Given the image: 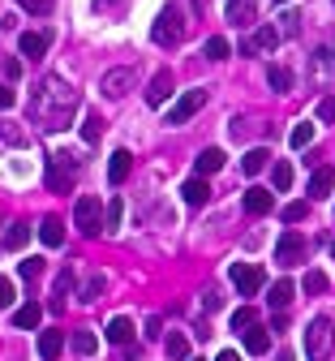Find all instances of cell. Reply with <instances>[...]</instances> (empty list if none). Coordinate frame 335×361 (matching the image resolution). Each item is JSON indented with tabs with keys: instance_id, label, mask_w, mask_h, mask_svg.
Here are the masks:
<instances>
[{
	"instance_id": "9",
	"label": "cell",
	"mask_w": 335,
	"mask_h": 361,
	"mask_svg": "<svg viewBox=\"0 0 335 361\" xmlns=\"http://www.w3.org/2000/svg\"><path fill=\"white\" fill-rule=\"evenodd\" d=\"M133 78H138L133 69H108V73H104V82H99V90H104L108 99H121V95H129Z\"/></svg>"
},
{
	"instance_id": "53",
	"label": "cell",
	"mask_w": 335,
	"mask_h": 361,
	"mask_svg": "<svg viewBox=\"0 0 335 361\" xmlns=\"http://www.w3.org/2000/svg\"><path fill=\"white\" fill-rule=\"evenodd\" d=\"M194 361H198V357H194Z\"/></svg>"
},
{
	"instance_id": "40",
	"label": "cell",
	"mask_w": 335,
	"mask_h": 361,
	"mask_svg": "<svg viewBox=\"0 0 335 361\" xmlns=\"http://www.w3.org/2000/svg\"><path fill=\"white\" fill-rule=\"evenodd\" d=\"M310 215V202H288V207H284V224H301Z\"/></svg>"
},
{
	"instance_id": "49",
	"label": "cell",
	"mask_w": 335,
	"mask_h": 361,
	"mask_svg": "<svg viewBox=\"0 0 335 361\" xmlns=\"http://www.w3.org/2000/svg\"><path fill=\"white\" fill-rule=\"evenodd\" d=\"M271 331H288V314L275 310V319H271Z\"/></svg>"
},
{
	"instance_id": "52",
	"label": "cell",
	"mask_w": 335,
	"mask_h": 361,
	"mask_svg": "<svg viewBox=\"0 0 335 361\" xmlns=\"http://www.w3.org/2000/svg\"><path fill=\"white\" fill-rule=\"evenodd\" d=\"M279 5H284V0H279Z\"/></svg>"
},
{
	"instance_id": "10",
	"label": "cell",
	"mask_w": 335,
	"mask_h": 361,
	"mask_svg": "<svg viewBox=\"0 0 335 361\" xmlns=\"http://www.w3.org/2000/svg\"><path fill=\"white\" fill-rule=\"evenodd\" d=\"M275 43H279V30H275V26H258V30L241 43V52H245V56H254V52H271Z\"/></svg>"
},
{
	"instance_id": "33",
	"label": "cell",
	"mask_w": 335,
	"mask_h": 361,
	"mask_svg": "<svg viewBox=\"0 0 335 361\" xmlns=\"http://www.w3.org/2000/svg\"><path fill=\"white\" fill-rule=\"evenodd\" d=\"M202 52H207V61H224V56L232 52V43H228L224 35H211V39H207V48H202Z\"/></svg>"
},
{
	"instance_id": "6",
	"label": "cell",
	"mask_w": 335,
	"mask_h": 361,
	"mask_svg": "<svg viewBox=\"0 0 335 361\" xmlns=\"http://www.w3.org/2000/svg\"><path fill=\"white\" fill-rule=\"evenodd\" d=\"M228 276H232V284H236V293H241V297H254V293L267 284V276H262L258 262H232Z\"/></svg>"
},
{
	"instance_id": "3",
	"label": "cell",
	"mask_w": 335,
	"mask_h": 361,
	"mask_svg": "<svg viewBox=\"0 0 335 361\" xmlns=\"http://www.w3.org/2000/svg\"><path fill=\"white\" fill-rule=\"evenodd\" d=\"M78 168H82V164H78L69 151H56L52 159H47V190H52V194H69Z\"/></svg>"
},
{
	"instance_id": "34",
	"label": "cell",
	"mask_w": 335,
	"mask_h": 361,
	"mask_svg": "<svg viewBox=\"0 0 335 361\" xmlns=\"http://www.w3.org/2000/svg\"><path fill=\"white\" fill-rule=\"evenodd\" d=\"M335 73V48H322L314 56V78H331Z\"/></svg>"
},
{
	"instance_id": "20",
	"label": "cell",
	"mask_w": 335,
	"mask_h": 361,
	"mask_svg": "<svg viewBox=\"0 0 335 361\" xmlns=\"http://www.w3.org/2000/svg\"><path fill=\"white\" fill-rule=\"evenodd\" d=\"M181 198H185L189 207H202V202L211 198V185H207L202 176H194V180H185V185H181Z\"/></svg>"
},
{
	"instance_id": "26",
	"label": "cell",
	"mask_w": 335,
	"mask_h": 361,
	"mask_svg": "<svg viewBox=\"0 0 335 361\" xmlns=\"http://www.w3.org/2000/svg\"><path fill=\"white\" fill-rule=\"evenodd\" d=\"M267 82H271V90H279V95H288V90H293V73L284 69V65H271L267 69Z\"/></svg>"
},
{
	"instance_id": "17",
	"label": "cell",
	"mask_w": 335,
	"mask_h": 361,
	"mask_svg": "<svg viewBox=\"0 0 335 361\" xmlns=\"http://www.w3.org/2000/svg\"><path fill=\"white\" fill-rule=\"evenodd\" d=\"M168 95H172V73L164 69V73H155V82L147 86V104L159 108V104H168Z\"/></svg>"
},
{
	"instance_id": "38",
	"label": "cell",
	"mask_w": 335,
	"mask_h": 361,
	"mask_svg": "<svg viewBox=\"0 0 335 361\" xmlns=\"http://www.w3.org/2000/svg\"><path fill=\"white\" fill-rule=\"evenodd\" d=\"M301 288H305L310 297H318V293H327V276H322V271H305V280H301Z\"/></svg>"
},
{
	"instance_id": "28",
	"label": "cell",
	"mask_w": 335,
	"mask_h": 361,
	"mask_svg": "<svg viewBox=\"0 0 335 361\" xmlns=\"http://www.w3.org/2000/svg\"><path fill=\"white\" fill-rule=\"evenodd\" d=\"M310 142H314V125H310V121L293 125V133H288V147H293V151H305Z\"/></svg>"
},
{
	"instance_id": "13",
	"label": "cell",
	"mask_w": 335,
	"mask_h": 361,
	"mask_svg": "<svg viewBox=\"0 0 335 361\" xmlns=\"http://www.w3.org/2000/svg\"><path fill=\"white\" fill-rule=\"evenodd\" d=\"M18 48H22V56H43L47 48H52V35H47V30H26L18 39Z\"/></svg>"
},
{
	"instance_id": "22",
	"label": "cell",
	"mask_w": 335,
	"mask_h": 361,
	"mask_svg": "<svg viewBox=\"0 0 335 361\" xmlns=\"http://www.w3.org/2000/svg\"><path fill=\"white\" fill-rule=\"evenodd\" d=\"M61 348H65V336L61 331H39V357L43 361H56Z\"/></svg>"
},
{
	"instance_id": "30",
	"label": "cell",
	"mask_w": 335,
	"mask_h": 361,
	"mask_svg": "<svg viewBox=\"0 0 335 361\" xmlns=\"http://www.w3.org/2000/svg\"><path fill=\"white\" fill-rule=\"evenodd\" d=\"M104 288H108V276H90V280L82 284V297H78V301H86V305H90V301H99Z\"/></svg>"
},
{
	"instance_id": "29",
	"label": "cell",
	"mask_w": 335,
	"mask_h": 361,
	"mask_svg": "<svg viewBox=\"0 0 335 361\" xmlns=\"http://www.w3.org/2000/svg\"><path fill=\"white\" fill-rule=\"evenodd\" d=\"M164 348H168L172 361H185V357H189V336H185V331H172V336L164 340Z\"/></svg>"
},
{
	"instance_id": "19",
	"label": "cell",
	"mask_w": 335,
	"mask_h": 361,
	"mask_svg": "<svg viewBox=\"0 0 335 361\" xmlns=\"http://www.w3.org/2000/svg\"><path fill=\"white\" fill-rule=\"evenodd\" d=\"M245 336V353H254V357H262V353H271V331L267 327H250V331H241Z\"/></svg>"
},
{
	"instance_id": "46",
	"label": "cell",
	"mask_w": 335,
	"mask_h": 361,
	"mask_svg": "<svg viewBox=\"0 0 335 361\" xmlns=\"http://www.w3.org/2000/svg\"><path fill=\"white\" fill-rule=\"evenodd\" d=\"M5 78H9V82H18V78H22V61L5 56Z\"/></svg>"
},
{
	"instance_id": "36",
	"label": "cell",
	"mask_w": 335,
	"mask_h": 361,
	"mask_svg": "<svg viewBox=\"0 0 335 361\" xmlns=\"http://www.w3.org/2000/svg\"><path fill=\"white\" fill-rule=\"evenodd\" d=\"M69 284H73V271H61L56 293H52V314H61V310H65V293H69Z\"/></svg>"
},
{
	"instance_id": "12",
	"label": "cell",
	"mask_w": 335,
	"mask_h": 361,
	"mask_svg": "<svg viewBox=\"0 0 335 361\" xmlns=\"http://www.w3.org/2000/svg\"><path fill=\"white\" fill-rule=\"evenodd\" d=\"M228 22H232V26L258 22V0H228Z\"/></svg>"
},
{
	"instance_id": "48",
	"label": "cell",
	"mask_w": 335,
	"mask_h": 361,
	"mask_svg": "<svg viewBox=\"0 0 335 361\" xmlns=\"http://www.w3.org/2000/svg\"><path fill=\"white\" fill-rule=\"evenodd\" d=\"M142 336H147V340H159V336H164V323H159V319H147V331H142Z\"/></svg>"
},
{
	"instance_id": "39",
	"label": "cell",
	"mask_w": 335,
	"mask_h": 361,
	"mask_svg": "<svg viewBox=\"0 0 335 361\" xmlns=\"http://www.w3.org/2000/svg\"><path fill=\"white\" fill-rule=\"evenodd\" d=\"M121 215H125V207H121V198H112V202H108V215H104V228H108V233L121 228Z\"/></svg>"
},
{
	"instance_id": "47",
	"label": "cell",
	"mask_w": 335,
	"mask_h": 361,
	"mask_svg": "<svg viewBox=\"0 0 335 361\" xmlns=\"http://www.w3.org/2000/svg\"><path fill=\"white\" fill-rule=\"evenodd\" d=\"M13 104H18V95H13V90H9V86H0V112H9Z\"/></svg>"
},
{
	"instance_id": "27",
	"label": "cell",
	"mask_w": 335,
	"mask_h": 361,
	"mask_svg": "<svg viewBox=\"0 0 335 361\" xmlns=\"http://www.w3.org/2000/svg\"><path fill=\"white\" fill-rule=\"evenodd\" d=\"M271 185H275L279 194H284V190H293V164H288V159H279V164L271 168Z\"/></svg>"
},
{
	"instance_id": "23",
	"label": "cell",
	"mask_w": 335,
	"mask_h": 361,
	"mask_svg": "<svg viewBox=\"0 0 335 361\" xmlns=\"http://www.w3.org/2000/svg\"><path fill=\"white\" fill-rule=\"evenodd\" d=\"M331 190H335V168H318L310 176V198H327Z\"/></svg>"
},
{
	"instance_id": "1",
	"label": "cell",
	"mask_w": 335,
	"mask_h": 361,
	"mask_svg": "<svg viewBox=\"0 0 335 361\" xmlns=\"http://www.w3.org/2000/svg\"><path fill=\"white\" fill-rule=\"evenodd\" d=\"M78 112V90L65 86L61 78H43V86L35 90V116L47 129H65Z\"/></svg>"
},
{
	"instance_id": "45",
	"label": "cell",
	"mask_w": 335,
	"mask_h": 361,
	"mask_svg": "<svg viewBox=\"0 0 335 361\" xmlns=\"http://www.w3.org/2000/svg\"><path fill=\"white\" fill-rule=\"evenodd\" d=\"M275 30H279V35H297V13H284Z\"/></svg>"
},
{
	"instance_id": "18",
	"label": "cell",
	"mask_w": 335,
	"mask_h": 361,
	"mask_svg": "<svg viewBox=\"0 0 335 361\" xmlns=\"http://www.w3.org/2000/svg\"><path fill=\"white\" fill-rule=\"evenodd\" d=\"M129 168H133V155L129 151H112L108 155V180H112V185H121V180L129 176Z\"/></svg>"
},
{
	"instance_id": "2",
	"label": "cell",
	"mask_w": 335,
	"mask_h": 361,
	"mask_svg": "<svg viewBox=\"0 0 335 361\" xmlns=\"http://www.w3.org/2000/svg\"><path fill=\"white\" fill-rule=\"evenodd\" d=\"M331 353H335V323L318 314L305 327V357L310 361H331Z\"/></svg>"
},
{
	"instance_id": "8",
	"label": "cell",
	"mask_w": 335,
	"mask_h": 361,
	"mask_svg": "<svg viewBox=\"0 0 335 361\" xmlns=\"http://www.w3.org/2000/svg\"><path fill=\"white\" fill-rule=\"evenodd\" d=\"M305 250H310V245H305L301 233H284V237L275 241V262H279V267H293V262L305 258Z\"/></svg>"
},
{
	"instance_id": "15",
	"label": "cell",
	"mask_w": 335,
	"mask_h": 361,
	"mask_svg": "<svg viewBox=\"0 0 335 361\" xmlns=\"http://www.w3.org/2000/svg\"><path fill=\"white\" fill-rule=\"evenodd\" d=\"M245 211H250V215H271V211H275V198H271V190H262V185L245 190Z\"/></svg>"
},
{
	"instance_id": "14",
	"label": "cell",
	"mask_w": 335,
	"mask_h": 361,
	"mask_svg": "<svg viewBox=\"0 0 335 361\" xmlns=\"http://www.w3.org/2000/svg\"><path fill=\"white\" fill-rule=\"evenodd\" d=\"M293 297H297V284H293V280H275V284L267 288L271 310H288V305H293Z\"/></svg>"
},
{
	"instance_id": "35",
	"label": "cell",
	"mask_w": 335,
	"mask_h": 361,
	"mask_svg": "<svg viewBox=\"0 0 335 361\" xmlns=\"http://www.w3.org/2000/svg\"><path fill=\"white\" fill-rule=\"evenodd\" d=\"M30 241V224H9V233H5V245L9 250H22Z\"/></svg>"
},
{
	"instance_id": "32",
	"label": "cell",
	"mask_w": 335,
	"mask_h": 361,
	"mask_svg": "<svg viewBox=\"0 0 335 361\" xmlns=\"http://www.w3.org/2000/svg\"><path fill=\"white\" fill-rule=\"evenodd\" d=\"M95 348H99V336H95V331H73V353L78 357H90Z\"/></svg>"
},
{
	"instance_id": "24",
	"label": "cell",
	"mask_w": 335,
	"mask_h": 361,
	"mask_svg": "<svg viewBox=\"0 0 335 361\" xmlns=\"http://www.w3.org/2000/svg\"><path fill=\"white\" fill-rule=\"evenodd\" d=\"M194 168H198V176H211V172H219V168H224V151H219V147H207V151L194 159Z\"/></svg>"
},
{
	"instance_id": "41",
	"label": "cell",
	"mask_w": 335,
	"mask_h": 361,
	"mask_svg": "<svg viewBox=\"0 0 335 361\" xmlns=\"http://www.w3.org/2000/svg\"><path fill=\"white\" fill-rule=\"evenodd\" d=\"M314 112H318V121H322V125H331V121H335V95H322Z\"/></svg>"
},
{
	"instance_id": "51",
	"label": "cell",
	"mask_w": 335,
	"mask_h": 361,
	"mask_svg": "<svg viewBox=\"0 0 335 361\" xmlns=\"http://www.w3.org/2000/svg\"><path fill=\"white\" fill-rule=\"evenodd\" d=\"M331 254H335V245H331Z\"/></svg>"
},
{
	"instance_id": "50",
	"label": "cell",
	"mask_w": 335,
	"mask_h": 361,
	"mask_svg": "<svg viewBox=\"0 0 335 361\" xmlns=\"http://www.w3.org/2000/svg\"><path fill=\"white\" fill-rule=\"evenodd\" d=\"M215 361H241V353H232V348H228V353H219Z\"/></svg>"
},
{
	"instance_id": "42",
	"label": "cell",
	"mask_w": 335,
	"mask_h": 361,
	"mask_svg": "<svg viewBox=\"0 0 335 361\" xmlns=\"http://www.w3.org/2000/svg\"><path fill=\"white\" fill-rule=\"evenodd\" d=\"M18 5H22L26 13H35V18H43V13H52V0H18Z\"/></svg>"
},
{
	"instance_id": "25",
	"label": "cell",
	"mask_w": 335,
	"mask_h": 361,
	"mask_svg": "<svg viewBox=\"0 0 335 361\" xmlns=\"http://www.w3.org/2000/svg\"><path fill=\"white\" fill-rule=\"evenodd\" d=\"M267 164H271V151H267V147H254V151H245V159H241L245 176H258V172H262Z\"/></svg>"
},
{
	"instance_id": "31",
	"label": "cell",
	"mask_w": 335,
	"mask_h": 361,
	"mask_svg": "<svg viewBox=\"0 0 335 361\" xmlns=\"http://www.w3.org/2000/svg\"><path fill=\"white\" fill-rule=\"evenodd\" d=\"M258 323V310L254 305H241V310H232V331H250Z\"/></svg>"
},
{
	"instance_id": "5",
	"label": "cell",
	"mask_w": 335,
	"mask_h": 361,
	"mask_svg": "<svg viewBox=\"0 0 335 361\" xmlns=\"http://www.w3.org/2000/svg\"><path fill=\"white\" fill-rule=\"evenodd\" d=\"M73 224L86 233V237H99L104 233V207H99V198H78V207H73Z\"/></svg>"
},
{
	"instance_id": "37",
	"label": "cell",
	"mask_w": 335,
	"mask_h": 361,
	"mask_svg": "<svg viewBox=\"0 0 335 361\" xmlns=\"http://www.w3.org/2000/svg\"><path fill=\"white\" fill-rule=\"evenodd\" d=\"M99 133H104V121H99V116H86V121H82V142H86V147L99 142Z\"/></svg>"
},
{
	"instance_id": "11",
	"label": "cell",
	"mask_w": 335,
	"mask_h": 361,
	"mask_svg": "<svg viewBox=\"0 0 335 361\" xmlns=\"http://www.w3.org/2000/svg\"><path fill=\"white\" fill-rule=\"evenodd\" d=\"M108 344H121V348H129L133 344V319H125V314H116V319H108Z\"/></svg>"
},
{
	"instance_id": "44",
	"label": "cell",
	"mask_w": 335,
	"mask_h": 361,
	"mask_svg": "<svg viewBox=\"0 0 335 361\" xmlns=\"http://www.w3.org/2000/svg\"><path fill=\"white\" fill-rule=\"evenodd\" d=\"M18 271H22V280H35L39 271H43V262H39V258H26V262H22Z\"/></svg>"
},
{
	"instance_id": "4",
	"label": "cell",
	"mask_w": 335,
	"mask_h": 361,
	"mask_svg": "<svg viewBox=\"0 0 335 361\" xmlns=\"http://www.w3.org/2000/svg\"><path fill=\"white\" fill-rule=\"evenodd\" d=\"M151 39L159 43V48H176V43L185 39V18H181L176 5L159 9V18H155V26H151Z\"/></svg>"
},
{
	"instance_id": "21",
	"label": "cell",
	"mask_w": 335,
	"mask_h": 361,
	"mask_svg": "<svg viewBox=\"0 0 335 361\" xmlns=\"http://www.w3.org/2000/svg\"><path fill=\"white\" fill-rule=\"evenodd\" d=\"M39 241H43V245H52V250H56V245L65 241V224H61L56 215H47V219L39 224Z\"/></svg>"
},
{
	"instance_id": "43",
	"label": "cell",
	"mask_w": 335,
	"mask_h": 361,
	"mask_svg": "<svg viewBox=\"0 0 335 361\" xmlns=\"http://www.w3.org/2000/svg\"><path fill=\"white\" fill-rule=\"evenodd\" d=\"M18 301V288H13V280L9 276H0V305H13Z\"/></svg>"
},
{
	"instance_id": "16",
	"label": "cell",
	"mask_w": 335,
	"mask_h": 361,
	"mask_svg": "<svg viewBox=\"0 0 335 361\" xmlns=\"http://www.w3.org/2000/svg\"><path fill=\"white\" fill-rule=\"evenodd\" d=\"M39 319H43V305H39V301H26V305L13 310V327H22V331H35Z\"/></svg>"
},
{
	"instance_id": "7",
	"label": "cell",
	"mask_w": 335,
	"mask_h": 361,
	"mask_svg": "<svg viewBox=\"0 0 335 361\" xmlns=\"http://www.w3.org/2000/svg\"><path fill=\"white\" fill-rule=\"evenodd\" d=\"M202 104H207V90H185V95L168 108V125H185L194 112H202Z\"/></svg>"
}]
</instances>
